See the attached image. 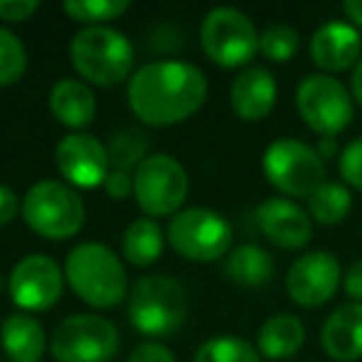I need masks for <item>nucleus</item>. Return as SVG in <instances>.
I'll return each instance as SVG.
<instances>
[{
	"label": "nucleus",
	"mask_w": 362,
	"mask_h": 362,
	"mask_svg": "<svg viewBox=\"0 0 362 362\" xmlns=\"http://www.w3.org/2000/svg\"><path fill=\"white\" fill-rule=\"evenodd\" d=\"M206 77L189 62H151L129 80L127 100L144 124L169 127L189 119L206 100Z\"/></svg>",
	"instance_id": "f257e3e1"
},
{
	"label": "nucleus",
	"mask_w": 362,
	"mask_h": 362,
	"mask_svg": "<svg viewBox=\"0 0 362 362\" xmlns=\"http://www.w3.org/2000/svg\"><path fill=\"white\" fill-rule=\"evenodd\" d=\"M65 278L92 308H115L127 296V273L119 258L102 243H80L67 253Z\"/></svg>",
	"instance_id": "f03ea898"
},
{
	"label": "nucleus",
	"mask_w": 362,
	"mask_h": 362,
	"mask_svg": "<svg viewBox=\"0 0 362 362\" xmlns=\"http://www.w3.org/2000/svg\"><path fill=\"white\" fill-rule=\"evenodd\" d=\"M129 322L149 337L176 332L189 315V293L171 276H144L129 293Z\"/></svg>",
	"instance_id": "7ed1b4c3"
},
{
	"label": "nucleus",
	"mask_w": 362,
	"mask_h": 362,
	"mask_svg": "<svg viewBox=\"0 0 362 362\" xmlns=\"http://www.w3.org/2000/svg\"><path fill=\"white\" fill-rule=\"evenodd\" d=\"M70 60L85 80L112 87L127 80L134 65V50L127 35L107 25L80 30L70 42Z\"/></svg>",
	"instance_id": "20e7f679"
},
{
	"label": "nucleus",
	"mask_w": 362,
	"mask_h": 362,
	"mask_svg": "<svg viewBox=\"0 0 362 362\" xmlns=\"http://www.w3.org/2000/svg\"><path fill=\"white\" fill-rule=\"evenodd\" d=\"M25 223L52 241L75 236L85 223V204L62 181H37L21 204Z\"/></svg>",
	"instance_id": "39448f33"
},
{
	"label": "nucleus",
	"mask_w": 362,
	"mask_h": 362,
	"mask_svg": "<svg viewBox=\"0 0 362 362\" xmlns=\"http://www.w3.org/2000/svg\"><path fill=\"white\" fill-rule=\"evenodd\" d=\"M263 171L278 192L310 199L325 184V161L298 139H276L263 154Z\"/></svg>",
	"instance_id": "423d86ee"
},
{
	"label": "nucleus",
	"mask_w": 362,
	"mask_h": 362,
	"mask_svg": "<svg viewBox=\"0 0 362 362\" xmlns=\"http://www.w3.org/2000/svg\"><path fill=\"white\" fill-rule=\"evenodd\" d=\"M166 238L179 256L189 261L211 263L231 251L233 228L218 211L197 206L179 211L171 218Z\"/></svg>",
	"instance_id": "0eeeda50"
},
{
	"label": "nucleus",
	"mask_w": 362,
	"mask_h": 362,
	"mask_svg": "<svg viewBox=\"0 0 362 362\" xmlns=\"http://www.w3.org/2000/svg\"><path fill=\"white\" fill-rule=\"evenodd\" d=\"M119 347V332L107 317L80 313L55 327L50 352L57 362H110Z\"/></svg>",
	"instance_id": "6e6552de"
},
{
	"label": "nucleus",
	"mask_w": 362,
	"mask_h": 362,
	"mask_svg": "<svg viewBox=\"0 0 362 362\" xmlns=\"http://www.w3.org/2000/svg\"><path fill=\"white\" fill-rule=\"evenodd\" d=\"M189 176L169 154L146 156L134 169V199L149 218L171 216L187 202Z\"/></svg>",
	"instance_id": "1a4fd4ad"
},
{
	"label": "nucleus",
	"mask_w": 362,
	"mask_h": 362,
	"mask_svg": "<svg viewBox=\"0 0 362 362\" xmlns=\"http://www.w3.org/2000/svg\"><path fill=\"white\" fill-rule=\"evenodd\" d=\"M296 105L303 122L322 139L340 134L352 119L350 92L330 75H308L298 85Z\"/></svg>",
	"instance_id": "9d476101"
},
{
	"label": "nucleus",
	"mask_w": 362,
	"mask_h": 362,
	"mask_svg": "<svg viewBox=\"0 0 362 362\" xmlns=\"http://www.w3.org/2000/svg\"><path fill=\"white\" fill-rule=\"evenodd\" d=\"M258 33L236 8H214L202 23V47L221 67H241L256 55Z\"/></svg>",
	"instance_id": "9b49d317"
},
{
	"label": "nucleus",
	"mask_w": 362,
	"mask_h": 362,
	"mask_svg": "<svg viewBox=\"0 0 362 362\" xmlns=\"http://www.w3.org/2000/svg\"><path fill=\"white\" fill-rule=\"evenodd\" d=\"M62 271L52 258L35 253L13 268L8 291L18 308L23 310H50L62 296Z\"/></svg>",
	"instance_id": "f8f14e48"
},
{
	"label": "nucleus",
	"mask_w": 362,
	"mask_h": 362,
	"mask_svg": "<svg viewBox=\"0 0 362 362\" xmlns=\"http://www.w3.org/2000/svg\"><path fill=\"white\" fill-rule=\"evenodd\" d=\"M340 263L332 253L315 251L298 258L286 278L288 296L303 308H317L335 296L340 286Z\"/></svg>",
	"instance_id": "ddd939ff"
},
{
	"label": "nucleus",
	"mask_w": 362,
	"mask_h": 362,
	"mask_svg": "<svg viewBox=\"0 0 362 362\" xmlns=\"http://www.w3.org/2000/svg\"><path fill=\"white\" fill-rule=\"evenodd\" d=\"M55 164L60 174L77 189L105 187L110 174L107 146L90 134H67L55 149Z\"/></svg>",
	"instance_id": "4468645a"
},
{
	"label": "nucleus",
	"mask_w": 362,
	"mask_h": 362,
	"mask_svg": "<svg viewBox=\"0 0 362 362\" xmlns=\"http://www.w3.org/2000/svg\"><path fill=\"white\" fill-rule=\"evenodd\" d=\"M256 223L263 236L281 248H303L313 233L310 216L288 199H266L256 209Z\"/></svg>",
	"instance_id": "2eb2a0df"
},
{
	"label": "nucleus",
	"mask_w": 362,
	"mask_h": 362,
	"mask_svg": "<svg viewBox=\"0 0 362 362\" xmlns=\"http://www.w3.org/2000/svg\"><path fill=\"white\" fill-rule=\"evenodd\" d=\"M360 33L347 23H325L310 40V57L320 70L342 72L360 57Z\"/></svg>",
	"instance_id": "dca6fc26"
},
{
	"label": "nucleus",
	"mask_w": 362,
	"mask_h": 362,
	"mask_svg": "<svg viewBox=\"0 0 362 362\" xmlns=\"http://www.w3.org/2000/svg\"><path fill=\"white\" fill-rule=\"evenodd\" d=\"M276 80L263 67H248L231 85V107L243 122L266 119L276 107Z\"/></svg>",
	"instance_id": "f3484780"
},
{
	"label": "nucleus",
	"mask_w": 362,
	"mask_h": 362,
	"mask_svg": "<svg viewBox=\"0 0 362 362\" xmlns=\"http://www.w3.org/2000/svg\"><path fill=\"white\" fill-rule=\"evenodd\" d=\"M322 350L340 362L362 357V303L340 305L325 320L320 332Z\"/></svg>",
	"instance_id": "a211bd4d"
},
{
	"label": "nucleus",
	"mask_w": 362,
	"mask_h": 362,
	"mask_svg": "<svg viewBox=\"0 0 362 362\" xmlns=\"http://www.w3.org/2000/svg\"><path fill=\"white\" fill-rule=\"evenodd\" d=\"M0 345L16 362H37L45 352V330L25 313L8 315L0 325Z\"/></svg>",
	"instance_id": "6ab92c4d"
},
{
	"label": "nucleus",
	"mask_w": 362,
	"mask_h": 362,
	"mask_svg": "<svg viewBox=\"0 0 362 362\" xmlns=\"http://www.w3.org/2000/svg\"><path fill=\"white\" fill-rule=\"evenodd\" d=\"M95 95L80 80H60L50 90V112L60 124L82 129L95 117Z\"/></svg>",
	"instance_id": "aec40b11"
},
{
	"label": "nucleus",
	"mask_w": 362,
	"mask_h": 362,
	"mask_svg": "<svg viewBox=\"0 0 362 362\" xmlns=\"http://www.w3.org/2000/svg\"><path fill=\"white\" fill-rule=\"evenodd\" d=\"M305 342V327L291 313H281L263 322L258 332V350L268 360H286L293 357Z\"/></svg>",
	"instance_id": "412c9836"
},
{
	"label": "nucleus",
	"mask_w": 362,
	"mask_h": 362,
	"mask_svg": "<svg viewBox=\"0 0 362 362\" xmlns=\"http://www.w3.org/2000/svg\"><path fill=\"white\" fill-rule=\"evenodd\" d=\"M223 273L231 283L243 288H261L273 276V258L261 246L243 243V246L228 251Z\"/></svg>",
	"instance_id": "4be33fe9"
},
{
	"label": "nucleus",
	"mask_w": 362,
	"mask_h": 362,
	"mask_svg": "<svg viewBox=\"0 0 362 362\" xmlns=\"http://www.w3.org/2000/svg\"><path fill=\"white\" fill-rule=\"evenodd\" d=\"M164 251V233L154 218H136L127 226L122 238V253L134 266H151Z\"/></svg>",
	"instance_id": "5701e85b"
},
{
	"label": "nucleus",
	"mask_w": 362,
	"mask_h": 362,
	"mask_svg": "<svg viewBox=\"0 0 362 362\" xmlns=\"http://www.w3.org/2000/svg\"><path fill=\"white\" fill-rule=\"evenodd\" d=\"M352 206V197L345 187L340 184H322L310 199H308V209L310 216L322 226H335V223L345 221Z\"/></svg>",
	"instance_id": "b1692460"
},
{
	"label": "nucleus",
	"mask_w": 362,
	"mask_h": 362,
	"mask_svg": "<svg viewBox=\"0 0 362 362\" xmlns=\"http://www.w3.org/2000/svg\"><path fill=\"white\" fill-rule=\"evenodd\" d=\"M194 362H261L256 347L236 335H218L199 347Z\"/></svg>",
	"instance_id": "393cba45"
},
{
	"label": "nucleus",
	"mask_w": 362,
	"mask_h": 362,
	"mask_svg": "<svg viewBox=\"0 0 362 362\" xmlns=\"http://www.w3.org/2000/svg\"><path fill=\"white\" fill-rule=\"evenodd\" d=\"M146 146H149V139L139 129H124L115 134L107 146L110 169L129 171L132 166H139L146 159Z\"/></svg>",
	"instance_id": "a878e982"
},
{
	"label": "nucleus",
	"mask_w": 362,
	"mask_h": 362,
	"mask_svg": "<svg viewBox=\"0 0 362 362\" xmlns=\"http://www.w3.org/2000/svg\"><path fill=\"white\" fill-rule=\"evenodd\" d=\"M127 11H129V0H70L65 3L67 16L77 23H87L90 28L115 21Z\"/></svg>",
	"instance_id": "bb28decb"
},
{
	"label": "nucleus",
	"mask_w": 362,
	"mask_h": 362,
	"mask_svg": "<svg viewBox=\"0 0 362 362\" xmlns=\"http://www.w3.org/2000/svg\"><path fill=\"white\" fill-rule=\"evenodd\" d=\"M28 67V52L11 30L0 28V87L16 85Z\"/></svg>",
	"instance_id": "cd10ccee"
},
{
	"label": "nucleus",
	"mask_w": 362,
	"mask_h": 362,
	"mask_svg": "<svg viewBox=\"0 0 362 362\" xmlns=\"http://www.w3.org/2000/svg\"><path fill=\"white\" fill-rule=\"evenodd\" d=\"M300 47V35L291 25H271L258 37V50L271 62H288Z\"/></svg>",
	"instance_id": "c85d7f7f"
},
{
	"label": "nucleus",
	"mask_w": 362,
	"mask_h": 362,
	"mask_svg": "<svg viewBox=\"0 0 362 362\" xmlns=\"http://www.w3.org/2000/svg\"><path fill=\"white\" fill-rule=\"evenodd\" d=\"M337 166H340L342 179H345L350 187H355L362 192V136L352 139L350 144L342 149Z\"/></svg>",
	"instance_id": "c756f323"
},
{
	"label": "nucleus",
	"mask_w": 362,
	"mask_h": 362,
	"mask_svg": "<svg viewBox=\"0 0 362 362\" xmlns=\"http://www.w3.org/2000/svg\"><path fill=\"white\" fill-rule=\"evenodd\" d=\"M40 8L35 0H0V18L8 23H23Z\"/></svg>",
	"instance_id": "7c9ffc66"
},
{
	"label": "nucleus",
	"mask_w": 362,
	"mask_h": 362,
	"mask_svg": "<svg viewBox=\"0 0 362 362\" xmlns=\"http://www.w3.org/2000/svg\"><path fill=\"white\" fill-rule=\"evenodd\" d=\"M105 192L112 199H127L129 194H134V174L119 169H110L105 179Z\"/></svg>",
	"instance_id": "2f4dec72"
},
{
	"label": "nucleus",
	"mask_w": 362,
	"mask_h": 362,
	"mask_svg": "<svg viewBox=\"0 0 362 362\" xmlns=\"http://www.w3.org/2000/svg\"><path fill=\"white\" fill-rule=\"evenodd\" d=\"M129 362H176V357L161 342H141L129 355Z\"/></svg>",
	"instance_id": "473e14b6"
},
{
	"label": "nucleus",
	"mask_w": 362,
	"mask_h": 362,
	"mask_svg": "<svg viewBox=\"0 0 362 362\" xmlns=\"http://www.w3.org/2000/svg\"><path fill=\"white\" fill-rule=\"evenodd\" d=\"M18 197L16 192H13L11 187H3L0 184V226H6V223H11L13 218H16L18 214Z\"/></svg>",
	"instance_id": "72a5a7b5"
},
{
	"label": "nucleus",
	"mask_w": 362,
	"mask_h": 362,
	"mask_svg": "<svg viewBox=\"0 0 362 362\" xmlns=\"http://www.w3.org/2000/svg\"><path fill=\"white\" fill-rule=\"evenodd\" d=\"M345 293L355 303H362V261H355L345 273Z\"/></svg>",
	"instance_id": "f704fd0d"
},
{
	"label": "nucleus",
	"mask_w": 362,
	"mask_h": 362,
	"mask_svg": "<svg viewBox=\"0 0 362 362\" xmlns=\"http://www.w3.org/2000/svg\"><path fill=\"white\" fill-rule=\"evenodd\" d=\"M342 11H345V16L350 18L355 25L362 28V0H345Z\"/></svg>",
	"instance_id": "c9c22d12"
},
{
	"label": "nucleus",
	"mask_w": 362,
	"mask_h": 362,
	"mask_svg": "<svg viewBox=\"0 0 362 362\" xmlns=\"http://www.w3.org/2000/svg\"><path fill=\"white\" fill-rule=\"evenodd\" d=\"M352 97L362 105V57L357 60L355 72H352Z\"/></svg>",
	"instance_id": "e433bc0d"
},
{
	"label": "nucleus",
	"mask_w": 362,
	"mask_h": 362,
	"mask_svg": "<svg viewBox=\"0 0 362 362\" xmlns=\"http://www.w3.org/2000/svg\"><path fill=\"white\" fill-rule=\"evenodd\" d=\"M315 151H317V154H320V159L325 161L327 156L335 154V139H330V136H327V139H322V141H320V146H317Z\"/></svg>",
	"instance_id": "4c0bfd02"
}]
</instances>
